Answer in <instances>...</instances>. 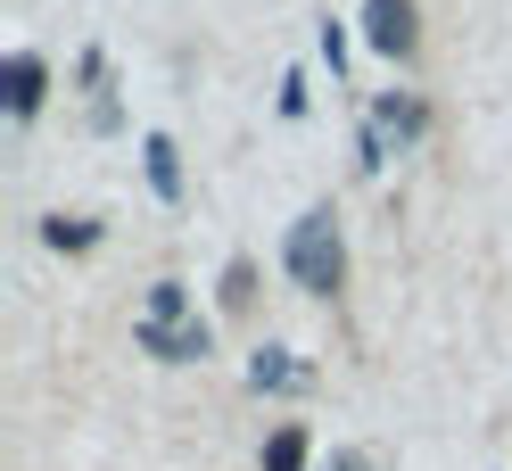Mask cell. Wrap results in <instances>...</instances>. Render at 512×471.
I'll list each match as a JSON object with an SVG mask.
<instances>
[{"instance_id": "cell-1", "label": "cell", "mask_w": 512, "mask_h": 471, "mask_svg": "<svg viewBox=\"0 0 512 471\" xmlns=\"http://www.w3.org/2000/svg\"><path fill=\"white\" fill-rule=\"evenodd\" d=\"M133 339H141V348H149L157 364H190V356H207V323L190 314L182 281H157V290H149V306H141Z\"/></svg>"}, {"instance_id": "cell-2", "label": "cell", "mask_w": 512, "mask_h": 471, "mask_svg": "<svg viewBox=\"0 0 512 471\" xmlns=\"http://www.w3.org/2000/svg\"><path fill=\"white\" fill-rule=\"evenodd\" d=\"M290 273H298V290H314V298L339 290L347 240H339V224H331V207H314V215H298V224H290Z\"/></svg>"}, {"instance_id": "cell-3", "label": "cell", "mask_w": 512, "mask_h": 471, "mask_svg": "<svg viewBox=\"0 0 512 471\" xmlns=\"http://www.w3.org/2000/svg\"><path fill=\"white\" fill-rule=\"evenodd\" d=\"M364 42L380 50V58H413V0H364Z\"/></svg>"}, {"instance_id": "cell-4", "label": "cell", "mask_w": 512, "mask_h": 471, "mask_svg": "<svg viewBox=\"0 0 512 471\" xmlns=\"http://www.w3.org/2000/svg\"><path fill=\"white\" fill-rule=\"evenodd\" d=\"M0 91H9V116H34V108H42V91H50V67H42L34 50H17L9 67H0Z\"/></svg>"}, {"instance_id": "cell-5", "label": "cell", "mask_w": 512, "mask_h": 471, "mask_svg": "<svg viewBox=\"0 0 512 471\" xmlns=\"http://www.w3.org/2000/svg\"><path fill=\"white\" fill-rule=\"evenodd\" d=\"M380 133H397V141H422V133H430L422 100H405V91H389V100L372 108V141H380Z\"/></svg>"}, {"instance_id": "cell-6", "label": "cell", "mask_w": 512, "mask_h": 471, "mask_svg": "<svg viewBox=\"0 0 512 471\" xmlns=\"http://www.w3.org/2000/svg\"><path fill=\"white\" fill-rule=\"evenodd\" d=\"M149 182H157V199H182V157L166 133H149Z\"/></svg>"}, {"instance_id": "cell-7", "label": "cell", "mask_w": 512, "mask_h": 471, "mask_svg": "<svg viewBox=\"0 0 512 471\" xmlns=\"http://www.w3.org/2000/svg\"><path fill=\"white\" fill-rule=\"evenodd\" d=\"M248 381H256V389H306V372H298L290 356H281V348H265V356L248 364Z\"/></svg>"}, {"instance_id": "cell-8", "label": "cell", "mask_w": 512, "mask_h": 471, "mask_svg": "<svg viewBox=\"0 0 512 471\" xmlns=\"http://www.w3.org/2000/svg\"><path fill=\"white\" fill-rule=\"evenodd\" d=\"M265 471H306V430H273V447H265Z\"/></svg>"}, {"instance_id": "cell-9", "label": "cell", "mask_w": 512, "mask_h": 471, "mask_svg": "<svg viewBox=\"0 0 512 471\" xmlns=\"http://www.w3.org/2000/svg\"><path fill=\"white\" fill-rule=\"evenodd\" d=\"M50 248H91V224H83V215H58V224H50Z\"/></svg>"}, {"instance_id": "cell-10", "label": "cell", "mask_w": 512, "mask_h": 471, "mask_svg": "<svg viewBox=\"0 0 512 471\" xmlns=\"http://www.w3.org/2000/svg\"><path fill=\"white\" fill-rule=\"evenodd\" d=\"M331 471H372V455H364V447H339V455H331Z\"/></svg>"}]
</instances>
